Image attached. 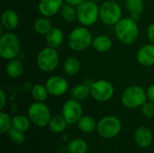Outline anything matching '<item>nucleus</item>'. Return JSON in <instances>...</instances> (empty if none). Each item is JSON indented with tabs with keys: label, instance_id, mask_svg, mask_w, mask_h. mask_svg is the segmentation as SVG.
Instances as JSON below:
<instances>
[{
	"label": "nucleus",
	"instance_id": "nucleus-31",
	"mask_svg": "<svg viewBox=\"0 0 154 153\" xmlns=\"http://www.w3.org/2000/svg\"><path fill=\"white\" fill-rule=\"evenodd\" d=\"M7 135L10 140L15 144H22L25 141V135L23 134V132L16 130L13 127L7 132Z\"/></svg>",
	"mask_w": 154,
	"mask_h": 153
},
{
	"label": "nucleus",
	"instance_id": "nucleus-28",
	"mask_svg": "<svg viewBox=\"0 0 154 153\" xmlns=\"http://www.w3.org/2000/svg\"><path fill=\"white\" fill-rule=\"evenodd\" d=\"M31 95H32V97L34 99V101L44 102L49 96V92L45 85L35 84L32 87Z\"/></svg>",
	"mask_w": 154,
	"mask_h": 153
},
{
	"label": "nucleus",
	"instance_id": "nucleus-8",
	"mask_svg": "<svg viewBox=\"0 0 154 153\" xmlns=\"http://www.w3.org/2000/svg\"><path fill=\"white\" fill-rule=\"evenodd\" d=\"M27 115L31 122L38 127H45L49 125L51 119V110L44 102L32 103L27 111Z\"/></svg>",
	"mask_w": 154,
	"mask_h": 153
},
{
	"label": "nucleus",
	"instance_id": "nucleus-30",
	"mask_svg": "<svg viewBox=\"0 0 154 153\" xmlns=\"http://www.w3.org/2000/svg\"><path fill=\"white\" fill-rule=\"evenodd\" d=\"M13 127V118L3 111L0 112V132L2 133H7Z\"/></svg>",
	"mask_w": 154,
	"mask_h": 153
},
{
	"label": "nucleus",
	"instance_id": "nucleus-18",
	"mask_svg": "<svg viewBox=\"0 0 154 153\" xmlns=\"http://www.w3.org/2000/svg\"><path fill=\"white\" fill-rule=\"evenodd\" d=\"M112 46H113V41L106 34H99L94 37L93 39L92 47L97 52L106 53L108 50H110Z\"/></svg>",
	"mask_w": 154,
	"mask_h": 153
},
{
	"label": "nucleus",
	"instance_id": "nucleus-19",
	"mask_svg": "<svg viewBox=\"0 0 154 153\" xmlns=\"http://www.w3.org/2000/svg\"><path fill=\"white\" fill-rule=\"evenodd\" d=\"M5 73L11 78H18L23 73V62L16 59L7 60L5 65Z\"/></svg>",
	"mask_w": 154,
	"mask_h": 153
},
{
	"label": "nucleus",
	"instance_id": "nucleus-5",
	"mask_svg": "<svg viewBox=\"0 0 154 153\" xmlns=\"http://www.w3.org/2000/svg\"><path fill=\"white\" fill-rule=\"evenodd\" d=\"M123 18L121 5L115 1L107 0L99 6V19L107 26H115Z\"/></svg>",
	"mask_w": 154,
	"mask_h": 153
},
{
	"label": "nucleus",
	"instance_id": "nucleus-27",
	"mask_svg": "<svg viewBox=\"0 0 154 153\" xmlns=\"http://www.w3.org/2000/svg\"><path fill=\"white\" fill-rule=\"evenodd\" d=\"M68 124H69L61 115L52 116L48 126L53 133H61L62 132L65 131Z\"/></svg>",
	"mask_w": 154,
	"mask_h": 153
},
{
	"label": "nucleus",
	"instance_id": "nucleus-14",
	"mask_svg": "<svg viewBox=\"0 0 154 153\" xmlns=\"http://www.w3.org/2000/svg\"><path fill=\"white\" fill-rule=\"evenodd\" d=\"M139 64L143 67H152L154 65V44L149 43L142 46L136 54Z\"/></svg>",
	"mask_w": 154,
	"mask_h": 153
},
{
	"label": "nucleus",
	"instance_id": "nucleus-39",
	"mask_svg": "<svg viewBox=\"0 0 154 153\" xmlns=\"http://www.w3.org/2000/svg\"><path fill=\"white\" fill-rule=\"evenodd\" d=\"M1 1H2V0H1Z\"/></svg>",
	"mask_w": 154,
	"mask_h": 153
},
{
	"label": "nucleus",
	"instance_id": "nucleus-11",
	"mask_svg": "<svg viewBox=\"0 0 154 153\" xmlns=\"http://www.w3.org/2000/svg\"><path fill=\"white\" fill-rule=\"evenodd\" d=\"M61 115L69 124H76L83 116V107L79 101L70 98L63 104Z\"/></svg>",
	"mask_w": 154,
	"mask_h": 153
},
{
	"label": "nucleus",
	"instance_id": "nucleus-17",
	"mask_svg": "<svg viewBox=\"0 0 154 153\" xmlns=\"http://www.w3.org/2000/svg\"><path fill=\"white\" fill-rule=\"evenodd\" d=\"M45 41L47 46L57 49L64 41V32L60 28L52 27L51 31L45 35Z\"/></svg>",
	"mask_w": 154,
	"mask_h": 153
},
{
	"label": "nucleus",
	"instance_id": "nucleus-23",
	"mask_svg": "<svg viewBox=\"0 0 154 153\" xmlns=\"http://www.w3.org/2000/svg\"><path fill=\"white\" fill-rule=\"evenodd\" d=\"M71 98L78 101H83L90 96V87L88 84H78L74 86L70 92Z\"/></svg>",
	"mask_w": 154,
	"mask_h": 153
},
{
	"label": "nucleus",
	"instance_id": "nucleus-6",
	"mask_svg": "<svg viewBox=\"0 0 154 153\" xmlns=\"http://www.w3.org/2000/svg\"><path fill=\"white\" fill-rule=\"evenodd\" d=\"M36 64L40 70L42 72H52L60 64L59 52L54 48L49 46L41 50L36 58Z\"/></svg>",
	"mask_w": 154,
	"mask_h": 153
},
{
	"label": "nucleus",
	"instance_id": "nucleus-10",
	"mask_svg": "<svg viewBox=\"0 0 154 153\" xmlns=\"http://www.w3.org/2000/svg\"><path fill=\"white\" fill-rule=\"evenodd\" d=\"M90 96L97 102H107L115 94L114 85L106 79H98L90 85Z\"/></svg>",
	"mask_w": 154,
	"mask_h": 153
},
{
	"label": "nucleus",
	"instance_id": "nucleus-33",
	"mask_svg": "<svg viewBox=\"0 0 154 153\" xmlns=\"http://www.w3.org/2000/svg\"><path fill=\"white\" fill-rule=\"evenodd\" d=\"M147 37L150 42L154 44V23L149 24L147 28Z\"/></svg>",
	"mask_w": 154,
	"mask_h": 153
},
{
	"label": "nucleus",
	"instance_id": "nucleus-13",
	"mask_svg": "<svg viewBox=\"0 0 154 153\" xmlns=\"http://www.w3.org/2000/svg\"><path fill=\"white\" fill-rule=\"evenodd\" d=\"M64 3V0H40L38 4V10L42 16L50 18L60 13Z\"/></svg>",
	"mask_w": 154,
	"mask_h": 153
},
{
	"label": "nucleus",
	"instance_id": "nucleus-38",
	"mask_svg": "<svg viewBox=\"0 0 154 153\" xmlns=\"http://www.w3.org/2000/svg\"><path fill=\"white\" fill-rule=\"evenodd\" d=\"M110 1H115V2H117L118 0H110Z\"/></svg>",
	"mask_w": 154,
	"mask_h": 153
},
{
	"label": "nucleus",
	"instance_id": "nucleus-24",
	"mask_svg": "<svg viewBox=\"0 0 154 153\" xmlns=\"http://www.w3.org/2000/svg\"><path fill=\"white\" fill-rule=\"evenodd\" d=\"M52 28V24L49 17L42 16L36 19L33 23V30L40 35H46L51 29Z\"/></svg>",
	"mask_w": 154,
	"mask_h": 153
},
{
	"label": "nucleus",
	"instance_id": "nucleus-9",
	"mask_svg": "<svg viewBox=\"0 0 154 153\" xmlns=\"http://www.w3.org/2000/svg\"><path fill=\"white\" fill-rule=\"evenodd\" d=\"M97 131L105 139L116 137L122 131V123L119 118L114 115H106L97 123Z\"/></svg>",
	"mask_w": 154,
	"mask_h": 153
},
{
	"label": "nucleus",
	"instance_id": "nucleus-15",
	"mask_svg": "<svg viewBox=\"0 0 154 153\" xmlns=\"http://www.w3.org/2000/svg\"><path fill=\"white\" fill-rule=\"evenodd\" d=\"M134 142L141 148H147L153 142L152 132L146 126H140L134 132Z\"/></svg>",
	"mask_w": 154,
	"mask_h": 153
},
{
	"label": "nucleus",
	"instance_id": "nucleus-35",
	"mask_svg": "<svg viewBox=\"0 0 154 153\" xmlns=\"http://www.w3.org/2000/svg\"><path fill=\"white\" fill-rule=\"evenodd\" d=\"M147 92V96H148V100L152 101L154 103V83L152 84L146 90Z\"/></svg>",
	"mask_w": 154,
	"mask_h": 153
},
{
	"label": "nucleus",
	"instance_id": "nucleus-1",
	"mask_svg": "<svg viewBox=\"0 0 154 153\" xmlns=\"http://www.w3.org/2000/svg\"><path fill=\"white\" fill-rule=\"evenodd\" d=\"M116 38L123 44H134L139 36V26L133 17H124L115 25Z\"/></svg>",
	"mask_w": 154,
	"mask_h": 153
},
{
	"label": "nucleus",
	"instance_id": "nucleus-34",
	"mask_svg": "<svg viewBox=\"0 0 154 153\" xmlns=\"http://www.w3.org/2000/svg\"><path fill=\"white\" fill-rule=\"evenodd\" d=\"M6 104V95L3 88L0 89V109L3 110Z\"/></svg>",
	"mask_w": 154,
	"mask_h": 153
},
{
	"label": "nucleus",
	"instance_id": "nucleus-3",
	"mask_svg": "<svg viewBox=\"0 0 154 153\" xmlns=\"http://www.w3.org/2000/svg\"><path fill=\"white\" fill-rule=\"evenodd\" d=\"M21 52V42L18 36L12 32H6L0 37V56L5 60L16 59Z\"/></svg>",
	"mask_w": 154,
	"mask_h": 153
},
{
	"label": "nucleus",
	"instance_id": "nucleus-21",
	"mask_svg": "<svg viewBox=\"0 0 154 153\" xmlns=\"http://www.w3.org/2000/svg\"><path fill=\"white\" fill-rule=\"evenodd\" d=\"M81 69L80 60L74 56H70L67 58L63 62V71L68 76H75L77 75Z\"/></svg>",
	"mask_w": 154,
	"mask_h": 153
},
{
	"label": "nucleus",
	"instance_id": "nucleus-20",
	"mask_svg": "<svg viewBox=\"0 0 154 153\" xmlns=\"http://www.w3.org/2000/svg\"><path fill=\"white\" fill-rule=\"evenodd\" d=\"M144 2L143 0H126L125 8L134 19H138L144 11Z\"/></svg>",
	"mask_w": 154,
	"mask_h": 153
},
{
	"label": "nucleus",
	"instance_id": "nucleus-12",
	"mask_svg": "<svg viewBox=\"0 0 154 153\" xmlns=\"http://www.w3.org/2000/svg\"><path fill=\"white\" fill-rule=\"evenodd\" d=\"M49 95L52 96H62L69 89L67 79L61 76H51L45 83Z\"/></svg>",
	"mask_w": 154,
	"mask_h": 153
},
{
	"label": "nucleus",
	"instance_id": "nucleus-37",
	"mask_svg": "<svg viewBox=\"0 0 154 153\" xmlns=\"http://www.w3.org/2000/svg\"><path fill=\"white\" fill-rule=\"evenodd\" d=\"M89 1H92V2H94V3H97V4H98L101 0H89Z\"/></svg>",
	"mask_w": 154,
	"mask_h": 153
},
{
	"label": "nucleus",
	"instance_id": "nucleus-16",
	"mask_svg": "<svg viewBox=\"0 0 154 153\" xmlns=\"http://www.w3.org/2000/svg\"><path fill=\"white\" fill-rule=\"evenodd\" d=\"M19 24V16L14 10L6 9L1 14V27L11 32L14 30Z\"/></svg>",
	"mask_w": 154,
	"mask_h": 153
},
{
	"label": "nucleus",
	"instance_id": "nucleus-36",
	"mask_svg": "<svg viewBox=\"0 0 154 153\" xmlns=\"http://www.w3.org/2000/svg\"><path fill=\"white\" fill-rule=\"evenodd\" d=\"M64 1H65V3L69 4V5H72L74 6H79L80 4H82L86 0H64Z\"/></svg>",
	"mask_w": 154,
	"mask_h": 153
},
{
	"label": "nucleus",
	"instance_id": "nucleus-29",
	"mask_svg": "<svg viewBox=\"0 0 154 153\" xmlns=\"http://www.w3.org/2000/svg\"><path fill=\"white\" fill-rule=\"evenodd\" d=\"M31 120L28 115H17L13 117V128L19 130L21 132H26L31 126Z\"/></svg>",
	"mask_w": 154,
	"mask_h": 153
},
{
	"label": "nucleus",
	"instance_id": "nucleus-2",
	"mask_svg": "<svg viewBox=\"0 0 154 153\" xmlns=\"http://www.w3.org/2000/svg\"><path fill=\"white\" fill-rule=\"evenodd\" d=\"M93 35L86 26L74 28L68 36V45L74 51H82L92 46Z\"/></svg>",
	"mask_w": 154,
	"mask_h": 153
},
{
	"label": "nucleus",
	"instance_id": "nucleus-25",
	"mask_svg": "<svg viewBox=\"0 0 154 153\" xmlns=\"http://www.w3.org/2000/svg\"><path fill=\"white\" fill-rule=\"evenodd\" d=\"M60 14L61 18L67 23H72V22L78 20L77 6H74L72 5L64 3L60 8Z\"/></svg>",
	"mask_w": 154,
	"mask_h": 153
},
{
	"label": "nucleus",
	"instance_id": "nucleus-22",
	"mask_svg": "<svg viewBox=\"0 0 154 153\" xmlns=\"http://www.w3.org/2000/svg\"><path fill=\"white\" fill-rule=\"evenodd\" d=\"M77 124L79 129L84 133H91L97 128V123L90 115H83Z\"/></svg>",
	"mask_w": 154,
	"mask_h": 153
},
{
	"label": "nucleus",
	"instance_id": "nucleus-4",
	"mask_svg": "<svg viewBox=\"0 0 154 153\" xmlns=\"http://www.w3.org/2000/svg\"><path fill=\"white\" fill-rule=\"evenodd\" d=\"M147 100V92L142 87L137 85L126 87L121 96V102L123 106L129 109L142 107Z\"/></svg>",
	"mask_w": 154,
	"mask_h": 153
},
{
	"label": "nucleus",
	"instance_id": "nucleus-32",
	"mask_svg": "<svg viewBox=\"0 0 154 153\" xmlns=\"http://www.w3.org/2000/svg\"><path fill=\"white\" fill-rule=\"evenodd\" d=\"M142 113L144 116L148 118L154 117V103L152 101H146L141 107Z\"/></svg>",
	"mask_w": 154,
	"mask_h": 153
},
{
	"label": "nucleus",
	"instance_id": "nucleus-7",
	"mask_svg": "<svg viewBox=\"0 0 154 153\" xmlns=\"http://www.w3.org/2000/svg\"><path fill=\"white\" fill-rule=\"evenodd\" d=\"M78 21L83 26L88 27L97 23L99 19V6L97 3L86 0L77 6Z\"/></svg>",
	"mask_w": 154,
	"mask_h": 153
},
{
	"label": "nucleus",
	"instance_id": "nucleus-26",
	"mask_svg": "<svg viewBox=\"0 0 154 153\" xmlns=\"http://www.w3.org/2000/svg\"><path fill=\"white\" fill-rule=\"evenodd\" d=\"M88 145L84 139L76 138L70 141L67 146L68 153H87Z\"/></svg>",
	"mask_w": 154,
	"mask_h": 153
}]
</instances>
